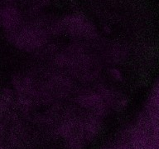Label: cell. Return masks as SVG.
Instances as JSON below:
<instances>
[{
	"mask_svg": "<svg viewBox=\"0 0 159 149\" xmlns=\"http://www.w3.org/2000/svg\"><path fill=\"white\" fill-rule=\"evenodd\" d=\"M0 22L4 29L10 32H13L21 27V12L13 6H6L0 11Z\"/></svg>",
	"mask_w": 159,
	"mask_h": 149,
	"instance_id": "cell-3",
	"label": "cell"
},
{
	"mask_svg": "<svg viewBox=\"0 0 159 149\" xmlns=\"http://www.w3.org/2000/svg\"><path fill=\"white\" fill-rule=\"evenodd\" d=\"M49 1H51V0H37V2H38L39 4H46Z\"/></svg>",
	"mask_w": 159,
	"mask_h": 149,
	"instance_id": "cell-4",
	"label": "cell"
},
{
	"mask_svg": "<svg viewBox=\"0 0 159 149\" xmlns=\"http://www.w3.org/2000/svg\"><path fill=\"white\" fill-rule=\"evenodd\" d=\"M54 31L64 32L72 37L80 38H94L97 29L94 23L80 13H70L54 24Z\"/></svg>",
	"mask_w": 159,
	"mask_h": 149,
	"instance_id": "cell-1",
	"label": "cell"
},
{
	"mask_svg": "<svg viewBox=\"0 0 159 149\" xmlns=\"http://www.w3.org/2000/svg\"><path fill=\"white\" fill-rule=\"evenodd\" d=\"M0 26H1V22H0Z\"/></svg>",
	"mask_w": 159,
	"mask_h": 149,
	"instance_id": "cell-5",
	"label": "cell"
},
{
	"mask_svg": "<svg viewBox=\"0 0 159 149\" xmlns=\"http://www.w3.org/2000/svg\"><path fill=\"white\" fill-rule=\"evenodd\" d=\"M11 39L17 47L24 50H35L42 47L47 41V32L39 25L18 27L10 32Z\"/></svg>",
	"mask_w": 159,
	"mask_h": 149,
	"instance_id": "cell-2",
	"label": "cell"
}]
</instances>
